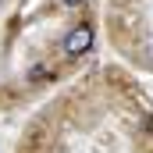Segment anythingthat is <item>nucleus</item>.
<instances>
[{"label":"nucleus","mask_w":153,"mask_h":153,"mask_svg":"<svg viewBox=\"0 0 153 153\" xmlns=\"http://www.w3.org/2000/svg\"><path fill=\"white\" fill-rule=\"evenodd\" d=\"M89 46H93V25H75L68 36H64V53L68 57H82V53H89Z\"/></svg>","instance_id":"obj_1"},{"label":"nucleus","mask_w":153,"mask_h":153,"mask_svg":"<svg viewBox=\"0 0 153 153\" xmlns=\"http://www.w3.org/2000/svg\"><path fill=\"white\" fill-rule=\"evenodd\" d=\"M64 4H68V7H75V4H82V0H64Z\"/></svg>","instance_id":"obj_2"}]
</instances>
